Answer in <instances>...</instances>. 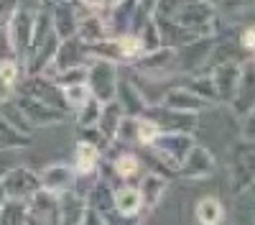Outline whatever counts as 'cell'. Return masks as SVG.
I'll return each instance as SVG.
<instances>
[{
  "label": "cell",
  "mask_w": 255,
  "mask_h": 225,
  "mask_svg": "<svg viewBox=\"0 0 255 225\" xmlns=\"http://www.w3.org/2000/svg\"><path fill=\"white\" fill-rule=\"evenodd\" d=\"M33 136H26L20 133L18 128H13L10 123L3 118V113H0V151H18V149H26L31 143Z\"/></svg>",
  "instance_id": "29"
},
{
  "label": "cell",
  "mask_w": 255,
  "mask_h": 225,
  "mask_svg": "<svg viewBox=\"0 0 255 225\" xmlns=\"http://www.w3.org/2000/svg\"><path fill=\"white\" fill-rule=\"evenodd\" d=\"M230 110L235 113L238 118H243L253 105H255V64H243L240 79H238V87L235 95L230 97Z\"/></svg>",
  "instance_id": "16"
},
{
  "label": "cell",
  "mask_w": 255,
  "mask_h": 225,
  "mask_svg": "<svg viewBox=\"0 0 255 225\" xmlns=\"http://www.w3.org/2000/svg\"><path fill=\"white\" fill-rule=\"evenodd\" d=\"M135 187H138V195H140V205H143V210L148 215V213H153L161 205V200H163V195L168 190V177H163L158 172H145L138 179Z\"/></svg>",
  "instance_id": "17"
},
{
  "label": "cell",
  "mask_w": 255,
  "mask_h": 225,
  "mask_svg": "<svg viewBox=\"0 0 255 225\" xmlns=\"http://www.w3.org/2000/svg\"><path fill=\"white\" fill-rule=\"evenodd\" d=\"M194 133H184V131H158L156 138L151 141L148 151H153L161 164H166L168 169H179V164L189 154V149L194 146Z\"/></svg>",
  "instance_id": "2"
},
{
  "label": "cell",
  "mask_w": 255,
  "mask_h": 225,
  "mask_svg": "<svg viewBox=\"0 0 255 225\" xmlns=\"http://www.w3.org/2000/svg\"><path fill=\"white\" fill-rule=\"evenodd\" d=\"M186 3V0H156L153 5V18H174L176 10Z\"/></svg>",
  "instance_id": "38"
},
{
  "label": "cell",
  "mask_w": 255,
  "mask_h": 225,
  "mask_svg": "<svg viewBox=\"0 0 255 225\" xmlns=\"http://www.w3.org/2000/svg\"><path fill=\"white\" fill-rule=\"evenodd\" d=\"M138 74L148 79H163V77H176V49L171 46H158L153 51H145L138 61L130 64Z\"/></svg>",
  "instance_id": "7"
},
{
  "label": "cell",
  "mask_w": 255,
  "mask_h": 225,
  "mask_svg": "<svg viewBox=\"0 0 255 225\" xmlns=\"http://www.w3.org/2000/svg\"><path fill=\"white\" fill-rule=\"evenodd\" d=\"M215 46V36H202L197 41H189V44L176 49V74H197L204 69L209 51Z\"/></svg>",
  "instance_id": "9"
},
{
  "label": "cell",
  "mask_w": 255,
  "mask_h": 225,
  "mask_svg": "<svg viewBox=\"0 0 255 225\" xmlns=\"http://www.w3.org/2000/svg\"><path fill=\"white\" fill-rule=\"evenodd\" d=\"M84 210H87V202L77 190L59 195V225H79Z\"/></svg>",
  "instance_id": "24"
},
{
  "label": "cell",
  "mask_w": 255,
  "mask_h": 225,
  "mask_svg": "<svg viewBox=\"0 0 255 225\" xmlns=\"http://www.w3.org/2000/svg\"><path fill=\"white\" fill-rule=\"evenodd\" d=\"M156 20V28H158V38H161V46H171V49H179L189 41H197L202 38L197 31H189L184 26H179L176 20L171 18H153Z\"/></svg>",
  "instance_id": "19"
},
{
  "label": "cell",
  "mask_w": 255,
  "mask_h": 225,
  "mask_svg": "<svg viewBox=\"0 0 255 225\" xmlns=\"http://www.w3.org/2000/svg\"><path fill=\"white\" fill-rule=\"evenodd\" d=\"M10 154H13V151H0V179H3V177L8 174V169H10V167H15V164H10V161H8V156H10Z\"/></svg>",
  "instance_id": "45"
},
{
  "label": "cell",
  "mask_w": 255,
  "mask_h": 225,
  "mask_svg": "<svg viewBox=\"0 0 255 225\" xmlns=\"http://www.w3.org/2000/svg\"><path fill=\"white\" fill-rule=\"evenodd\" d=\"M26 225H49L44 218H38V215H33L31 210H28V215H26Z\"/></svg>",
  "instance_id": "48"
},
{
  "label": "cell",
  "mask_w": 255,
  "mask_h": 225,
  "mask_svg": "<svg viewBox=\"0 0 255 225\" xmlns=\"http://www.w3.org/2000/svg\"><path fill=\"white\" fill-rule=\"evenodd\" d=\"M115 100L123 105L125 115H133V118H140L143 110L151 105V100L145 97V92L130 79H118V92H115Z\"/></svg>",
  "instance_id": "18"
},
{
  "label": "cell",
  "mask_w": 255,
  "mask_h": 225,
  "mask_svg": "<svg viewBox=\"0 0 255 225\" xmlns=\"http://www.w3.org/2000/svg\"><path fill=\"white\" fill-rule=\"evenodd\" d=\"M140 118H148L151 123H156L158 131H184V133H194L199 128V115L197 113H184V110H174L161 102H151Z\"/></svg>",
  "instance_id": "5"
},
{
  "label": "cell",
  "mask_w": 255,
  "mask_h": 225,
  "mask_svg": "<svg viewBox=\"0 0 255 225\" xmlns=\"http://www.w3.org/2000/svg\"><path fill=\"white\" fill-rule=\"evenodd\" d=\"M243 72V61L240 59H227L222 64L212 67L207 74L215 82V92H217V102H230V97L235 95L238 87V79Z\"/></svg>",
  "instance_id": "13"
},
{
  "label": "cell",
  "mask_w": 255,
  "mask_h": 225,
  "mask_svg": "<svg viewBox=\"0 0 255 225\" xmlns=\"http://www.w3.org/2000/svg\"><path fill=\"white\" fill-rule=\"evenodd\" d=\"M3 200H5V192H3V184H0V205H3Z\"/></svg>",
  "instance_id": "52"
},
{
  "label": "cell",
  "mask_w": 255,
  "mask_h": 225,
  "mask_svg": "<svg viewBox=\"0 0 255 225\" xmlns=\"http://www.w3.org/2000/svg\"><path fill=\"white\" fill-rule=\"evenodd\" d=\"M194 218H197L199 225H222L225 208L217 197H202L194 208Z\"/></svg>",
  "instance_id": "28"
},
{
  "label": "cell",
  "mask_w": 255,
  "mask_h": 225,
  "mask_svg": "<svg viewBox=\"0 0 255 225\" xmlns=\"http://www.w3.org/2000/svg\"><path fill=\"white\" fill-rule=\"evenodd\" d=\"M33 20H36V10H28L20 5L13 18L8 20L5 26V38H8V46H10V54L15 59L23 61L28 46H31V36H33Z\"/></svg>",
  "instance_id": "6"
},
{
  "label": "cell",
  "mask_w": 255,
  "mask_h": 225,
  "mask_svg": "<svg viewBox=\"0 0 255 225\" xmlns=\"http://www.w3.org/2000/svg\"><path fill=\"white\" fill-rule=\"evenodd\" d=\"M240 197H245V200H250V202H255V179L250 182V187H248V190H245V192H243Z\"/></svg>",
  "instance_id": "49"
},
{
  "label": "cell",
  "mask_w": 255,
  "mask_h": 225,
  "mask_svg": "<svg viewBox=\"0 0 255 225\" xmlns=\"http://www.w3.org/2000/svg\"><path fill=\"white\" fill-rule=\"evenodd\" d=\"M56 3H67V0H38V5H56Z\"/></svg>",
  "instance_id": "50"
},
{
  "label": "cell",
  "mask_w": 255,
  "mask_h": 225,
  "mask_svg": "<svg viewBox=\"0 0 255 225\" xmlns=\"http://www.w3.org/2000/svg\"><path fill=\"white\" fill-rule=\"evenodd\" d=\"M115 3H118V0H105V10H108L110 5H115Z\"/></svg>",
  "instance_id": "51"
},
{
  "label": "cell",
  "mask_w": 255,
  "mask_h": 225,
  "mask_svg": "<svg viewBox=\"0 0 255 225\" xmlns=\"http://www.w3.org/2000/svg\"><path fill=\"white\" fill-rule=\"evenodd\" d=\"M102 156H105V154L95 146V143L77 141V149H74V161H72V167H74L77 177H95V174L100 172Z\"/></svg>",
  "instance_id": "20"
},
{
  "label": "cell",
  "mask_w": 255,
  "mask_h": 225,
  "mask_svg": "<svg viewBox=\"0 0 255 225\" xmlns=\"http://www.w3.org/2000/svg\"><path fill=\"white\" fill-rule=\"evenodd\" d=\"M253 56H255V51H253Z\"/></svg>",
  "instance_id": "54"
},
{
  "label": "cell",
  "mask_w": 255,
  "mask_h": 225,
  "mask_svg": "<svg viewBox=\"0 0 255 225\" xmlns=\"http://www.w3.org/2000/svg\"><path fill=\"white\" fill-rule=\"evenodd\" d=\"M0 113H3V118L10 123V126L13 128H18L20 133H26V136H33L36 131L28 126V120L23 118V113H20L18 110V105H15V102L13 100H8V102H3V105H0Z\"/></svg>",
  "instance_id": "34"
},
{
  "label": "cell",
  "mask_w": 255,
  "mask_h": 225,
  "mask_svg": "<svg viewBox=\"0 0 255 225\" xmlns=\"http://www.w3.org/2000/svg\"><path fill=\"white\" fill-rule=\"evenodd\" d=\"M0 184H3L5 197H13V200H28L41 190L38 172H33L31 167H10L8 174L0 179Z\"/></svg>",
  "instance_id": "12"
},
{
  "label": "cell",
  "mask_w": 255,
  "mask_h": 225,
  "mask_svg": "<svg viewBox=\"0 0 255 225\" xmlns=\"http://www.w3.org/2000/svg\"><path fill=\"white\" fill-rule=\"evenodd\" d=\"M215 169H217L215 154H212L207 146H202V143H194V146L189 149V154L184 156V161L179 164L176 177L189 179V182H199V179L212 177V174H215Z\"/></svg>",
  "instance_id": "8"
},
{
  "label": "cell",
  "mask_w": 255,
  "mask_h": 225,
  "mask_svg": "<svg viewBox=\"0 0 255 225\" xmlns=\"http://www.w3.org/2000/svg\"><path fill=\"white\" fill-rule=\"evenodd\" d=\"M161 105H168V108H174V110H184V113H204L212 108V102H207L204 97L194 95L186 85H171V87H166L163 97H161Z\"/></svg>",
  "instance_id": "15"
},
{
  "label": "cell",
  "mask_w": 255,
  "mask_h": 225,
  "mask_svg": "<svg viewBox=\"0 0 255 225\" xmlns=\"http://www.w3.org/2000/svg\"><path fill=\"white\" fill-rule=\"evenodd\" d=\"M113 195H115V187L108 182V179H92V184L87 187V192H84V202L90 205V208H95L97 213L108 215L115 210V202H113Z\"/></svg>",
  "instance_id": "22"
},
{
  "label": "cell",
  "mask_w": 255,
  "mask_h": 225,
  "mask_svg": "<svg viewBox=\"0 0 255 225\" xmlns=\"http://www.w3.org/2000/svg\"><path fill=\"white\" fill-rule=\"evenodd\" d=\"M238 41H240V49H245V51H255V23L253 26H248V28H243V33L238 36Z\"/></svg>",
  "instance_id": "41"
},
{
  "label": "cell",
  "mask_w": 255,
  "mask_h": 225,
  "mask_svg": "<svg viewBox=\"0 0 255 225\" xmlns=\"http://www.w3.org/2000/svg\"><path fill=\"white\" fill-rule=\"evenodd\" d=\"M77 36H79V41H84V46H92V44H97V41L108 38L110 28H108L105 15H100V10H95V13H87L84 18H79Z\"/></svg>",
  "instance_id": "23"
},
{
  "label": "cell",
  "mask_w": 255,
  "mask_h": 225,
  "mask_svg": "<svg viewBox=\"0 0 255 225\" xmlns=\"http://www.w3.org/2000/svg\"><path fill=\"white\" fill-rule=\"evenodd\" d=\"M77 3L90 10H105V0H77Z\"/></svg>",
  "instance_id": "47"
},
{
  "label": "cell",
  "mask_w": 255,
  "mask_h": 225,
  "mask_svg": "<svg viewBox=\"0 0 255 225\" xmlns=\"http://www.w3.org/2000/svg\"><path fill=\"white\" fill-rule=\"evenodd\" d=\"M5 56H13V54H10L8 38H5V28H0V59H5Z\"/></svg>",
  "instance_id": "46"
},
{
  "label": "cell",
  "mask_w": 255,
  "mask_h": 225,
  "mask_svg": "<svg viewBox=\"0 0 255 225\" xmlns=\"http://www.w3.org/2000/svg\"><path fill=\"white\" fill-rule=\"evenodd\" d=\"M207 3H212V5H220V0H207Z\"/></svg>",
  "instance_id": "53"
},
{
  "label": "cell",
  "mask_w": 255,
  "mask_h": 225,
  "mask_svg": "<svg viewBox=\"0 0 255 225\" xmlns=\"http://www.w3.org/2000/svg\"><path fill=\"white\" fill-rule=\"evenodd\" d=\"M13 102L18 105V110L23 113V118L28 120V126L33 131L49 128V126H61V123H69L72 120V113L61 110V108H54V105H49V102H44V100L20 95V92L13 95Z\"/></svg>",
  "instance_id": "3"
},
{
  "label": "cell",
  "mask_w": 255,
  "mask_h": 225,
  "mask_svg": "<svg viewBox=\"0 0 255 225\" xmlns=\"http://www.w3.org/2000/svg\"><path fill=\"white\" fill-rule=\"evenodd\" d=\"M77 10H74V0H67V3H56L51 5V26H54V33L61 38H69L77 33Z\"/></svg>",
  "instance_id": "21"
},
{
  "label": "cell",
  "mask_w": 255,
  "mask_h": 225,
  "mask_svg": "<svg viewBox=\"0 0 255 225\" xmlns=\"http://www.w3.org/2000/svg\"><path fill=\"white\" fill-rule=\"evenodd\" d=\"M110 167H113V174L120 179V182H135L143 177V161L140 156H135L133 151L123 149L120 154H115L110 159Z\"/></svg>",
  "instance_id": "25"
},
{
  "label": "cell",
  "mask_w": 255,
  "mask_h": 225,
  "mask_svg": "<svg viewBox=\"0 0 255 225\" xmlns=\"http://www.w3.org/2000/svg\"><path fill=\"white\" fill-rule=\"evenodd\" d=\"M125 118V110L118 100H110V102H102V110H100V120H97V128L100 133L108 138L110 143H115V136H118V128H120V120Z\"/></svg>",
  "instance_id": "26"
},
{
  "label": "cell",
  "mask_w": 255,
  "mask_h": 225,
  "mask_svg": "<svg viewBox=\"0 0 255 225\" xmlns=\"http://www.w3.org/2000/svg\"><path fill=\"white\" fill-rule=\"evenodd\" d=\"M15 92L28 95V97H36V100H44V102H49V105H54V108H61V110L72 113L69 105H67V102H64V97H61V87L56 85L54 79L44 77V74H23V82H18V90H15ZM72 115H74V113H72Z\"/></svg>",
  "instance_id": "10"
},
{
  "label": "cell",
  "mask_w": 255,
  "mask_h": 225,
  "mask_svg": "<svg viewBox=\"0 0 255 225\" xmlns=\"http://www.w3.org/2000/svg\"><path fill=\"white\" fill-rule=\"evenodd\" d=\"M38 179H41V190H46L51 195H64L74 190L77 184V172L72 164H64V161H56V164H49L44 167V172H38Z\"/></svg>",
  "instance_id": "14"
},
{
  "label": "cell",
  "mask_w": 255,
  "mask_h": 225,
  "mask_svg": "<svg viewBox=\"0 0 255 225\" xmlns=\"http://www.w3.org/2000/svg\"><path fill=\"white\" fill-rule=\"evenodd\" d=\"M138 38L143 41V46H145V51H153V49H158L161 46V38H158V28H156V20H153V15L151 18H145L143 23L138 26Z\"/></svg>",
  "instance_id": "35"
},
{
  "label": "cell",
  "mask_w": 255,
  "mask_h": 225,
  "mask_svg": "<svg viewBox=\"0 0 255 225\" xmlns=\"http://www.w3.org/2000/svg\"><path fill=\"white\" fill-rule=\"evenodd\" d=\"M100 110H102V102L97 97H90L87 102H84L82 108L74 110V123L77 126H97V120H100Z\"/></svg>",
  "instance_id": "33"
},
{
  "label": "cell",
  "mask_w": 255,
  "mask_h": 225,
  "mask_svg": "<svg viewBox=\"0 0 255 225\" xmlns=\"http://www.w3.org/2000/svg\"><path fill=\"white\" fill-rule=\"evenodd\" d=\"M108 218V225H143V218L135 215V218H125V215H118L115 210L105 215Z\"/></svg>",
  "instance_id": "43"
},
{
  "label": "cell",
  "mask_w": 255,
  "mask_h": 225,
  "mask_svg": "<svg viewBox=\"0 0 255 225\" xmlns=\"http://www.w3.org/2000/svg\"><path fill=\"white\" fill-rule=\"evenodd\" d=\"M113 202H115V213H118V215L135 218V215L143 213L140 195H138V187H135V184H123V187H115Z\"/></svg>",
  "instance_id": "27"
},
{
  "label": "cell",
  "mask_w": 255,
  "mask_h": 225,
  "mask_svg": "<svg viewBox=\"0 0 255 225\" xmlns=\"http://www.w3.org/2000/svg\"><path fill=\"white\" fill-rule=\"evenodd\" d=\"M243 120V126H240V136L245 141H255V105L240 118Z\"/></svg>",
  "instance_id": "39"
},
{
  "label": "cell",
  "mask_w": 255,
  "mask_h": 225,
  "mask_svg": "<svg viewBox=\"0 0 255 225\" xmlns=\"http://www.w3.org/2000/svg\"><path fill=\"white\" fill-rule=\"evenodd\" d=\"M61 97H64V102L69 105V110L74 113L77 108H82L84 102L92 97V92H90V87H87V82H77V85L61 87Z\"/></svg>",
  "instance_id": "32"
},
{
  "label": "cell",
  "mask_w": 255,
  "mask_h": 225,
  "mask_svg": "<svg viewBox=\"0 0 255 225\" xmlns=\"http://www.w3.org/2000/svg\"><path fill=\"white\" fill-rule=\"evenodd\" d=\"M87 56H90V54H87V46H84V41H79L77 33L69 36V38H61L59 46H56V54H54V59H51V64L41 72V74L49 77V79H54V74L61 72V69L84 64V61H87Z\"/></svg>",
  "instance_id": "11"
},
{
  "label": "cell",
  "mask_w": 255,
  "mask_h": 225,
  "mask_svg": "<svg viewBox=\"0 0 255 225\" xmlns=\"http://www.w3.org/2000/svg\"><path fill=\"white\" fill-rule=\"evenodd\" d=\"M26 215H28L26 200L5 197L0 205V225H26Z\"/></svg>",
  "instance_id": "30"
},
{
  "label": "cell",
  "mask_w": 255,
  "mask_h": 225,
  "mask_svg": "<svg viewBox=\"0 0 255 225\" xmlns=\"http://www.w3.org/2000/svg\"><path fill=\"white\" fill-rule=\"evenodd\" d=\"M18 8H20V0H0V28L8 26V20Z\"/></svg>",
  "instance_id": "40"
},
{
  "label": "cell",
  "mask_w": 255,
  "mask_h": 225,
  "mask_svg": "<svg viewBox=\"0 0 255 225\" xmlns=\"http://www.w3.org/2000/svg\"><path fill=\"white\" fill-rule=\"evenodd\" d=\"M54 82L59 87H67V85H77V82H87V61L77 67H67L54 74Z\"/></svg>",
  "instance_id": "36"
},
{
  "label": "cell",
  "mask_w": 255,
  "mask_h": 225,
  "mask_svg": "<svg viewBox=\"0 0 255 225\" xmlns=\"http://www.w3.org/2000/svg\"><path fill=\"white\" fill-rule=\"evenodd\" d=\"M118 64L100 56H87V87L92 97L100 102H110L115 100L118 92Z\"/></svg>",
  "instance_id": "4"
},
{
  "label": "cell",
  "mask_w": 255,
  "mask_h": 225,
  "mask_svg": "<svg viewBox=\"0 0 255 225\" xmlns=\"http://www.w3.org/2000/svg\"><path fill=\"white\" fill-rule=\"evenodd\" d=\"M184 85L194 92V95H199V97H204L207 102H212L215 105L217 102V92H215V82H212V77L207 74V72H197V74H186V82Z\"/></svg>",
  "instance_id": "31"
},
{
  "label": "cell",
  "mask_w": 255,
  "mask_h": 225,
  "mask_svg": "<svg viewBox=\"0 0 255 225\" xmlns=\"http://www.w3.org/2000/svg\"><path fill=\"white\" fill-rule=\"evenodd\" d=\"M15 90H18V85L8 82L5 77H0V105H3V102H8V100H13Z\"/></svg>",
  "instance_id": "44"
},
{
  "label": "cell",
  "mask_w": 255,
  "mask_h": 225,
  "mask_svg": "<svg viewBox=\"0 0 255 225\" xmlns=\"http://www.w3.org/2000/svg\"><path fill=\"white\" fill-rule=\"evenodd\" d=\"M255 179V141L240 138L230 149V192L240 197Z\"/></svg>",
  "instance_id": "1"
},
{
  "label": "cell",
  "mask_w": 255,
  "mask_h": 225,
  "mask_svg": "<svg viewBox=\"0 0 255 225\" xmlns=\"http://www.w3.org/2000/svg\"><path fill=\"white\" fill-rule=\"evenodd\" d=\"M79 225H108V218H105L102 213H97L95 208H90L87 205V210H84L82 215V223Z\"/></svg>",
  "instance_id": "42"
},
{
  "label": "cell",
  "mask_w": 255,
  "mask_h": 225,
  "mask_svg": "<svg viewBox=\"0 0 255 225\" xmlns=\"http://www.w3.org/2000/svg\"><path fill=\"white\" fill-rule=\"evenodd\" d=\"M250 5H253V0H220L217 15H227V18H232V23H235L238 18H243L248 13Z\"/></svg>",
  "instance_id": "37"
}]
</instances>
